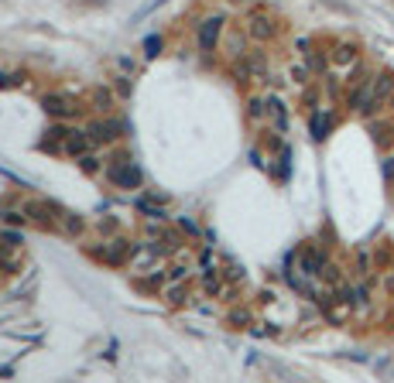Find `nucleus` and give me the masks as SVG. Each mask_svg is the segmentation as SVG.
<instances>
[{"mask_svg": "<svg viewBox=\"0 0 394 383\" xmlns=\"http://www.w3.org/2000/svg\"><path fill=\"white\" fill-rule=\"evenodd\" d=\"M275 31H278V24L271 18H264V14H254V18H251V35H254V38H271Z\"/></svg>", "mask_w": 394, "mask_h": 383, "instance_id": "obj_9", "label": "nucleus"}, {"mask_svg": "<svg viewBox=\"0 0 394 383\" xmlns=\"http://www.w3.org/2000/svg\"><path fill=\"white\" fill-rule=\"evenodd\" d=\"M394 93V72H381V76H374V99H377V106L384 110V103L391 99Z\"/></svg>", "mask_w": 394, "mask_h": 383, "instance_id": "obj_7", "label": "nucleus"}, {"mask_svg": "<svg viewBox=\"0 0 394 383\" xmlns=\"http://www.w3.org/2000/svg\"><path fill=\"white\" fill-rule=\"evenodd\" d=\"M271 116H275V127H278V131H285V127H288V116H285V106H281L278 99H271Z\"/></svg>", "mask_w": 394, "mask_h": 383, "instance_id": "obj_15", "label": "nucleus"}, {"mask_svg": "<svg viewBox=\"0 0 394 383\" xmlns=\"http://www.w3.org/2000/svg\"><path fill=\"white\" fill-rule=\"evenodd\" d=\"M62 230L65 233H82V219L72 212H62Z\"/></svg>", "mask_w": 394, "mask_h": 383, "instance_id": "obj_14", "label": "nucleus"}, {"mask_svg": "<svg viewBox=\"0 0 394 383\" xmlns=\"http://www.w3.org/2000/svg\"><path fill=\"white\" fill-rule=\"evenodd\" d=\"M388 106H391V110H394V93H391V99H388Z\"/></svg>", "mask_w": 394, "mask_h": 383, "instance_id": "obj_24", "label": "nucleus"}, {"mask_svg": "<svg viewBox=\"0 0 394 383\" xmlns=\"http://www.w3.org/2000/svg\"><path fill=\"white\" fill-rule=\"evenodd\" d=\"M120 131H124V123L120 120H97V123H89V140L93 144H110V140H117Z\"/></svg>", "mask_w": 394, "mask_h": 383, "instance_id": "obj_4", "label": "nucleus"}, {"mask_svg": "<svg viewBox=\"0 0 394 383\" xmlns=\"http://www.w3.org/2000/svg\"><path fill=\"white\" fill-rule=\"evenodd\" d=\"M333 62H339V65L356 62V48H354V45H339V48H336V55H333Z\"/></svg>", "mask_w": 394, "mask_h": 383, "instance_id": "obj_13", "label": "nucleus"}, {"mask_svg": "<svg viewBox=\"0 0 394 383\" xmlns=\"http://www.w3.org/2000/svg\"><path fill=\"white\" fill-rule=\"evenodd\" d=\"M0 240H4V247H11V250H18L21 243H24V236L14 233V230H4V233H0Z\"/></svg>", "mask_w": 394, "mask_h": 383, "instance_id": "obj_17", "label": "nucleus"}, {"mask_svg": "<svg viewBox=\"0 0 394 383\" xmlns=\"http://www.w3.org/2000/svg\"><path fill=\"white\" fill-rule=\"evenodd\" d=\"M298 267L305 270L309 277H322V270H326V253L319 247H302L298 250Z\"/></svg>", "mask_w": 394, "mask_h": 383, "instance_id": "obj_2", "label": "nucleus"}, {"mask_svg": "<svg viewBox=\"0 0 394 383\" xmlns=\"http://www.w3.org/2000/svg\"><path fill=\"white\" fill-rule=\"evenodd\" d=\"M89 148H93V140H89V134H72L65 137V154H72V157H82V154H89Z\"/></svg>", "mask_w": 394, "mask_h": 383, "instance_id": "obj_8", "label": "nucleus"}, {"mask_svg": "<svg viewBox=\"0 0 394 383\" xmlns=\"http://www.w3.org/2000/svg\"><path fill=\"white\" fill-rule=\"evenodd\" d=\"M178 223H182V230H189V233H196V223H192V219H185V216H182V219H178Z\"/></svg>", "mask_w": 394, "mask_h": 383, "instance_id": "obj_23", "label": "nucleus"}, {"mask_svg": "<svg viewBox=\"0 0 394 383\" xmlns=\"http://www.w3.org/2000/svg\"><path fill=\"white\" fill-rule=\"evenodd\" d=\"M381 172H384V178H388V182H394V157H388V161H384V168H381Z\"/></svg>", "mask_w": 394, "mask_h": 383, "instance_id": "obj_22", "label": "nucleus"}, {"mask_svg": "<svg viewBox=\"0 0 394 383\" xmlns=\"http://www.w3.org/2000/svg\"><path fill=\"white\" fill-rule=\"evenodd\" d=\"M41 106H45V113L55 116V120H65V116H76V103L69 99V96L62 93H48L41 99Z\"/></svg>", "mask_w": 394, "mask_h": 383, "instance_id": "obj_3", "label": "nucleus"}, {"mask_svg": "<svg viewBox=\"0 0 394 383\" xmlns=\"http://www.w3.org/2000/svg\"><path fill=\"white\" fill-rule=\"evenodd\" d=\"M329 127H333L329 113H315L312 116V137H315V140H322V137L329 134Z\"/></svg>", "mask_w": 394, "mask_h": 383, "instance_id": "obj_12", "label": "nucleus"}, {"mask_svg": "<svg viewBox=\"0 0 394 383\" xmlns=\"http://www.w3.org/2000/svg\"><path fill=\"white\" fill-rule=\"evenodd\" d=\"M247 113L254 116V120H261V116H264V103H261V99H251V110H247Z\"/></svg>", "mask_w": 394, "mask_h": 383, "instance_id": "obj_21", "label": "nucleus"}, {"mask_svg": "<svg viewBox=\"0 0 394 383\" xmlns=\"http://www.w3.org/2000/svg\"><path fill=\"white\" fill-rule=\"evenodd\" d=\"M144 48H148V58H155L158 52H161V38H155V35H151V38L144 41Z\"/></svg>", "mask_w": 394, "mask_h": 383, "instance_id": "obj_19", "label": "nucleus"}, {"mask_svg": "<svg viewBox=\"0 0 394 383\" xmlns=\"http://www.w3.org/2000/svg\"><path fill=\"white\" fill-rule=\"evenodd\" d=\"M110 103H114L110 89H97V93H93V106H97V110H110Z\"/></svg>", "mask_w": 394, "mask_h": 383, "instance_id": "obj_16", "label": "nucleus"}, {"mask_svg": "<svg viewBox=\"0 0 394 383\" xmlns=\"http://www.w3.org/2000/svg\"><path fill=\"white\" fill-rule=\"evenodd\" d=\"M367 270H371V257H367V250H360V257H356V274L363 277Z\"/></svg>", "mask_w": 394, "mask_h": 383, "instance_id": "obj_18", "label": "nucleus"}, {"mask_svg": "<svg viewBox=\"0 0 394 383\" xmlns=\"http://www.w3.org/2000/svg\"><path fill=\"white\" fill-rule=\"evenodd\" d=\"M371 131H374V140L381 144V148H391V144H394V123L374 120V123H371Z\"/></svg>", "mask_w": 394, "mask_h": 383, "instance_id": "obj_10", "label": "nucleus"}, {"mask_svg": "<svg viewBox=\"0 0 394 383\" xmlns=\"http://www.w3.org/2000/svg\"><path fill=\"white\" fill-rule=\"evenodd\" d=\"M219 28H223V18L202 21V28H199V48H202V52H209V48L219 41Z\"/></svg>", "mask_w": 394, "mask_h": 383, "instance_id": "obj_5", "label": "nucleus"}, {"mask_svg": "<svg viewBox=\"0 0 394 383\" xmlns=\"http://www.w3.org/2000/svg\"><path fill=\"white\" fill-rule=\"evenodd\" d=\"M138 206H141V209H144V212H148V216H151V219H165V212H161V209H155V206H148V202H144V199H141Z\"/></svg>", "mask_w": 394, "mask_h": 383, "instance_id": "obj_20", "label": "nucleus"}, {"mask_svg": "<svg viewBox=\"0 0 394 383\" xmlns=\"http://www.w3.org/2000/svg\"><path fill=\"white\" fill-rule=\"evenodd\" d=\"M127 247H131L127 240H114V243L103 250L99 257H103V260H110V264H120V257H124V250H127Z\"/></svg>", "mask_w": 394, "mask_h": 383, "instance_id": "obj_11", "label": "nucleus"}, {"mask_svg": "<svg viewBox=\"0 0 394 383\" xmlns=\"http://www.w3.org/2000/svg\"><path fill=\"white\" fill-rule=\"evenodd\" d=\"M106 178L114 182V185H120V189H141V168L127 157V154H117L110 165H106Z\"/></svg>", "mask_w": 394, "mask_h": 383, "instance_id": "obj_1", "label": "nucleus"}, {"mask_svg": "<svg viewBox=\"0 0 394 383\" xmlns=\"http://www.w3.org/2000/svg\"><path fill=\"white\" fill-rule=\"evenodd\" d=\"M24 216H31L35 223H41V226H59V216H52V209L45 206V202H24Z\"/></svg>", "mask_w": 394, "mask_h": 383, "instance_id": "obj_6", "label": "nucleus"}]
</instances>
